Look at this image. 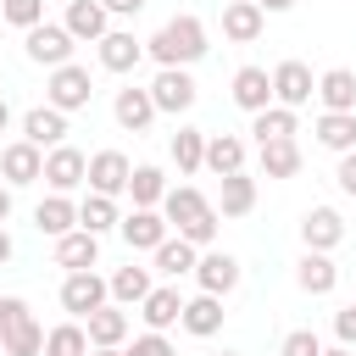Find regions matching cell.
Wrapping results in <instances>:
<instances>
[{"label": "cell", "mask_w": 356, "mask_h": 356, "mask_svg": "<svg viewBox=\"0 0 356 356\" xmlns=\"http://www.w3.org/2000/svg\"><path fill=\"white\" fill-rule=\"evenodd\" d=\"M211 44H206V22L200 17H172V22H161L150 39H145V56H156V67H195L200 56H206Z\"/></svg>", "instance_id": "6da1fadb"}, {"label": "cell", "mask_w": 356, "mask_h": 356, "mask_svg": "<svg viewBox=\"0 0 356 356\" xmlns=\"http://www.w3.org/2000/svg\"><path fill=\"white\" fill-rule=\"evenodd\" d=\"M89 95H95V78H89V67H78V61L56 67L50 83H44V106H56V111H83Z\"/></svg>", "instance_id": "7a4b0ae2"}, {"label": "cell", "mask_w": 356, "mask_h": 356, "mask_svg": "<svg viewBox=\"0 0 356 356\" xmlns=\"http://www.w3.org/2000/svg\"><path fill=\"white\" fill-rule=\"evenodd\" d=\"M61 306L72 312V323H83L89 312H100V306H111V284L89 267V273H67L61 278Z\"/></svg>", "instance_id": "3957f363"}, {"label": "cell", "mask_w": 356, "mask_h": 356, "mask_svg": "<svg viewBox=\"0 0 356 356\" xmlns=\"http://www.w3.org/2000/svg\"><path fill=\"white\" fill-rule=\"evenodd\" d=\"M72 44H78V39H72L61 22H39V28H28V33H22L28 61H39V67H50V72L72 61Z\"/></svg>", "instance_id": "277c9868"}, {"label": "cell", "mask_w": 356, "mask_h": 356, "mask_svg": "<svg viewBox=\"0 0 356 356\" xmlns=\"http://www.w3.org/2000/svg\"><path fill=\"white\" fill-rule=\"evenodd\" d=\"M317 95V78H312V67L306 61H278L273 67V106H289V111H300L306 100Z\"/></svg>", "instance_id": "5b68a950"}, {"label": "cell", "mask_w": 356, "mask_h": 356, "mask_svg": "<svg viewBox=\"0 0 356 356\" xmlns=\"http://www.w3.org/2000/svg\"><path fill=\"white\" fill-rule=\"evenodd\" d=\"M150 100H156V111L184 117V111L195 106V78H189V67H161V72L150 78Z\"/></svg>", "instance_id": "8992f818"}, {"label": "cell", "mask_w": 356, "mask_h": 356, "mask_svg": "<svg viewBox=\"0 0 356 356\" xmlns=\"http://www.w3.org/2000/svg\"><path fill=\"white\" fill-rule=\"evenodd\" d=\"M44 184H50V195H67V189L89 184V156H83V150H72V145L44 150Z\"/></svg>", "instance_id": "52a82bcc"}, {"label": "cell", "mask_w": 356, "mask_h": 356, "mask_svg": "<svg viewBox=\"0 0 356 356\" xmlns=\"http://www.w3.org/2000/svg\"><path fill=\"white\" fill-rule=\"evenodd\" d=\"M167 228H172V222H167L156 206H134V211L122 217V228H117V234L128 239V250H150V256H156V250H161V239H172Z\"/></svg>", "instance_id": "ba28073f"}, {"label": "cell", "mask_w": 356, "mask_h": 356, "mask_svg": "<svg viewBox=\"0 0 356 356\" xmlns=\"http://www.w3.org/2000/svg\"><path fill=\"white\" fill-rule=\"evenodd\" d=\"M0 178H6V189L39 184V178H44V150H39V145H28V139L6 145V150H0Z\"/></svg>", "instance_id": "9c48e42d"}, {"label": "cell", "mask_w": 356, "mask_h": 356, "mask_svg": "<svg viewBox=\"0 0 356 356\" xmlns=\"http://www.w3.org/2000/svg\"><path fill=\"white\" fill-rule=\"evenodd\" d=\"M128 178H134V161L122 156V150H95L89 156V195H122L128 189Z\"/></svg>", "instance_id": "30bf717a"}, {"label": "cell", "mask_w": 356, "mask_h": 356, "mask_svg": "<svg viewBox=\"0 0 356 356\" xmlns=\"http://www.w3.org/2000/svg\"><path fill=\"white\" fill-rule=\"evenodd\" d=\"M239 278H245V273H239V261H234L228 250H206V256L195 261V284H200V295H217V300H222V295L239 289Z\"/></svg>", "instance_id": "8fae6325"}, {"label": "cell", "mask_w": 356, "mask_h": 356, "mask_svg": "<svg viewBox=\"0 0 356 356\" xmlns=\"http://www.w3.org/2000/svg\"><path fill=\"white\" fill-rule=\"evenodd\" d=\"M61 28H67L78 44H100V39L111 33V11H106L100 0H72L67 17H61Z\"/></svg>", "instance_id": "7c38bea8"}, {"label": "cell", "mask_w": 356, "mask_h": 356, "mask_svg": "<svg viewBox=\"0 0 356 356\" xmlns=\"http://www.w3.org/2000/svg\"><path fill=\"white\" fill-rule=\"evenodd\" d=\"M339 239H345V217H339L334 206H312V211L300 217V245H306V250H323V256H328Z\"/></svg>", "instance_id": "4fadbf2b"}, {"label": "cell", "mask_w": 356, "mask_h": 356, "mask_svg": "<svg viewBox=\"0 0 356 356\" xmlns=\"http://www.w3.org/2000/svg\"><path fill=\"white\" fill-rule=\"evenodd\" d=\"M228 95H234V106H239V111H250V117H256V111H267V106H273V72H267V67H239Z\"/></svg>", "instance_id": "5bb4252c"}, {"label": "cell", "mask_w": 356, "mask_h": 356, "mask_svg": "<svg viewBox=\"0 0 356 356\" xmlns=\"http://www.w3.org/2000/svg\"><path fill=\"white\" fill-rule=\"evenodd\" d=\"M139 317H145L150 334H167V328L184 317V295H178V284H156V289L139 300Z\"/></svg>", "instance_id": "9a60e30c"}, {"label": "cell", "mask_w": 356, "mask_h": 356, "mask_svg": "<svg viewBox=\"0 0 356 356\" xmlns=\"http://www.w3.org/2000/svg\"><path fill=\"white\" fill-rule=\"evenodd\" d=\"M261 28H267V11L256 0H228L222 6V39L250 44V39H261Z\"/></svg>", "instance_id": "2e32d148"}, {"label": "cell", "mask_w": 356, "mask_h": 356, "mask_svg": "<svg viewBox=\"0 0 356 356\" xmlns=\"http://www.w3.org/2000/svg\"><path fill=\"white\" fill-rule=\"evenodd\" d=\"M111 117H117V128H128V134H145L150 122H156V100H150V89H117V100H111Z\"/></svg>", "instance_id": "e0dca14e"}, {"label": "cell", "mask_w": 356, "mask_h": 356, "mask_svg": "<svg viewBox=\"0 0 356 356\" xmlns=\"http://www.w3.org/2000/svg\"><path fill=\"white\" fill-rule=\"evenodd\" d=\"M22 139L39 145V150L67 145V111H56V106H33V111L22 117Z\"/></svg>", "instance_id": "ac0fdd59"}, {"label": "cell", "mask_w": 356, "mask_h": 356, "mask_svg": "<svg viewBox=\"0 0 356 356\" xmlns=\"http://www.w3.org/2000/svg\"><path fill=\"white\" fill-rule=\"evenodd\" d=\"M139 61H145V39H134L128 28H111L100 39V67L106 72H134Z\"/></svg>", "instance_id": "d6986e66"}, {"label": "cell", "mask_w": 356, "mask_h": 356, "mask_svg": "<svg viewBox=\"0 0 356 356\" xmlns=\"http://www.w3.org/2000/svg\"><path fill=\"white\" fill-rule=\"evenodd\" d=\"M206 211H211V200H206L195 184H178V189H167V200H161V217H167L178 234H184L189 222H200Z\"/></svg>", "instance_id": "ffe728a7"}, {"label": "cell", "mask_w": 356, "mask_h": 356, "mask_svg": "<svg viewBox=\"0 0 356 356\" xmlns=\"http://www.w3.org/2000/svg\"><path fill=\"white\" fill-rule=\"evenodd\" d=\"M83 328H89V345H95V350H122V339H128V312H122V306H100V312L83 317Z\"/></svg>", "instance_id": "44dd1931"}, {"label": "cell", "mask_w": 356, "mask_h": 356, "mask_svg": "<svg viewBox=\"0 0 356 356\" xmlns=\"http://www.w3.org/2000/svg\"><path fill=\"white\" fill-rule=\"evenodd\" d=\"M33 228L50 234V239H67V234L78 228V206H72L67 195H44V200L33 206Z\"/></svg>", "instance_id": "7402d4cb"}, {"label": "cell", "mask_w": 356, "mask_h": 356, "mask_svg": "<svg viewBox=\"0 0 356 356\" xmlns=\"http://www.w3.org/2000/svg\"><path fill=\"white\" fill-rule=\"evenodd\" d=\"M295 284H300L306 295H334V284H339V267H334V256H323V250H306V256L295 261Z\"/></svg>", "instance_id": "603a6c76"}, {"label": "cell", "mask_w": 356, "mask_h": 356, "mask_svg": "<svg viewBox=\"0 0 356 356\" xmlns=\"http://www.w3.org/2000/svg\"><path fill=\"white\" fill-rule=\"evenodd\" d=\"M317 100H323V111H356V72L350 67H328L317 78Z\"/></svg>", "instance_id": "cb8c5ba5"}, {"label": "cell", "mask_w": 356, "mask_h": 356, "mask_svg": "<svg viewBox=\"0 0 356 356\" xmlns=\"http://www.w3.org/2000/svg\"><path fill=\"white\" fill-rule=\"evenodd\" d=\"M206 167H211L217 178L245 172V139H239V134H206Z\"/></svg>", "instance_id": "d4e9b609"}, {"label": "cell", "mask_w": 356, "mask_h": 356, "mask_svg": "<svg viewBox=\"0 0 356 356\" xmlns=\"http://www.w3.org/2000/svg\"><path fill=\"white\" fill-rule=\"evenodd\" d=\"M95 261H100V239H95V234L72 228L67 239H56V267H67V273H89Z\"/></svg>", "instance_id": "484cf974"}, {"label": "cell", "mask_w": 356, "mask_h": 356, "mask_svg": "<svg viewBox=\"0 0 356 356\" xmlns=\"http://www.w3.org/2000/svg\"><path fill=\"white\" fill-rule=\"evenodd\" d=\"M78 228H83V234H95V239H100V234H111V228H122L117 200H111V195H83V200H78Z\"/></svg>", "instance_id": "4316f807"}, {"label": "cell", "mask_w": 356, "mask_h": 356, "mask_svg": "<svg viewBox=\"0 0 356 356\" xmlns=\"http://www.w3.org/2000/svg\"><path fill=\"white\" fill-rule=\"evenodd\" d=\"M317 145L334 150V156L356 150V111H323L317 117Z\"/></svg>", "instance_id": "83f0119b"}, {"label": "cell", "mask_w": 356, "mask_h": 356, "mask_svg": "<svg viewBox=\"0 0 356 356\" xmlns=\"http://www.w3.org/2000/svg\"><path fill=\"white\" fill-rule=\"evenodd\" d=\"M106 284H111V306H139V300L156 289V284H150V267H134V261L117 267Z\"/></svg>", "instance_id": "f1b7e54d"}, {"label": "cell", "mask_w": 356, "mask_h": 356, "mask_svg": "<svg viewBox=\"0 0 356 356\" xmlns=\"http://www.w3.org/2000/svg\"><path fill=\"white\" fill-rule=\"evenodd\" d=\"M195 339H211L217 328H222V300L217 295H195V300H184V317H178Z\"/></svg>", "instance_id": "f546056e"}, {"label": "cell", "mask_w": 356, "mask_h": 356, "mask_svg": "<svg viewBox=\"0 0 356 356\" xmlns=\"http://www.w3.org/2000/svg\"><path fill=\"white\" fill-rule=\"evenodd\" d=\"M261 156V178H295L300 172V145L295 139H273V145H256Z\"/></svg>", "instance_id": "4dcf8cb0"}, {"label": "cell", "mask_w": 356, "mask_h": 356, "mask_svg": "<svg viewBox=\"0 0 356 356\" xmlns=\"http://www.w3.org/2000/svg\"><path fill=\"white\" fill-rule=\"evenodd\" d=\"M250 206H256V178H250V172L222 178V189H217V211H222V217H245Z\"/></svg>", "instance_id": "1f68e13d"}, {"label": "cell", "mask_w": 356, "mask_h": 356, "mask_svg": "<svg viewBox=\"0 0 356 356\" xmlns=\"http://www.w3.org/2000/svg\"><path fill=\"white\" fill-rule=\"evenodd\" d=\"M250 134H256V145L295 139V111H289V106H267V111H256V117H250Z\"/></svg>", "instance_id": "d6a6232c"}, {"label": "cell", "mask_w": 356, "mask_h": 356, "mask_svg": "<svg viewBox=\"0 0 356 356\" xmlns=\"http://www.w3.org/2000/svg\"><path fill=\"white\" fill-rule=\"evenodd\" d=\"M195 261H200V250L178 234V239H161V250H156V273H167V278H184V273H195Z\"/></svg>", "instance_id": "836d02e7"}, {"label": "cell", "mask_w": 356, "mask_h": 356, "mask_svg": "<svg viewBox=\"0 0 356 356\" xmlns=\"http://www.w3.org/2000/svg\"><path fill=\"white\" fill-rule=\"evenodd\" d=\"M95 345H89V328L83 323H56L50 334H44V356H89Z\"/></svg>", "instance_id": "e575fe53"}, {"label": "cell", "mask_w": 356, "mask_h": 356, "mask_svg": "<svg viewBox=\"0 0 356 356\" xmlns=\"http://www.w3.org/2000/svg\"><path fill=\"white\" fill-rule=\"evenodd\" d=\"M128 195H134V206H161L167 200V172L161 167H134V178H128Z\"/></svg>", "instance_id": "d590c367"}, {"label": "cell", "mask_w": 356, "mask_h": 356, "mask_svg": "<svg viewBox=\"0 0 356 356\" xmlns=\"http://www.w3.org/2000/svg\"><path fill=\"white\" fill-rule=\"evenodd\" d=\"M172 161H178V172H200L206 167V134L200 128H178L172 134Z\"/></svg>", "instance_id": "8d00e7d4"}, {"label": "cell", "mask_w": 356, "mask_h": 356, "mask_svg": "<svg viewBox=\"0 0 356 356\" xmlns=\"http://www.w3.org/2000/svg\"><path fill=\"white\" fill-rule=\"evenodd\" d=\"M0 350H6V356H39V350H44V328L28 317V323H17V328L0 334Z\"/></svg>", "instance_id": "74e56055"}, {"label": "cell", "mask_w": 356, "mask_h": 356, "mask_svg": "<svg viewBox=\"0 0 356 356\" xmlns=\"http://www.w3.org/2000/svg\"><path fill=\"white\" fill-rule=\"evenodd\" d=\"M0 11H6V22L22 28V33L44 22V0H0Z\"/></svg>", "instance_id": "f35d334b"}, {"label": "cell", "mask_w": 356, "mask_h": 356, "mask_svg": "<svg viewBox=\"0 0 356 356\" xmlns=\"http://www.w3.org/2000/svg\"><path fill=\"white\" fill-rule=\"evenodd\" d=\"M278 356H323V339L312 328H289L284 345H278Z\"/></svg>", "instance_id": "ab89813d"}, {"label": "cell", "mask_w": 356, "mask_h": 356, "mask_svg": "<svg viewBox=\"0 0 356 356\" xmlns=\"http://www.w3.org/2000/svg\"><path fill=\"white\" fill-rule=\"evenodd\" d=\"M217 217H222V211H217V206H211V211H206V217H200V222H189V228H184V239H189V245H195V250H206V245H211V239H217V228H222V222H217Z\"/></svg>", "instance_id": "60d3db41"}, {"label": "cell", "mask_w": 356, "mask_h": 356, "mask_svg": "<svg viewBox=\"0 0 356 356\" xmlns=\"http://www.w3.org/2000/svg\"><path fill=\"white\" fill-rule=\"evenodd\" d=\"M122 356H178V350H172V339H167V334H150V328H145Z\"/></svg>", "instance_id": "b9f144b4"}, {"label": "cell", "mask_w": 356, "mask_h": 356, "mask_svg": "<svg viewBox=\"0 0 356 356\" xmlns=\"http://www.w3.org/2000/svg\"><path fill=\"white\" fill-rule=\"evenodd\" d=\"M334 334H339V345H345V350H356V300L334 312Z\"/></svg>", "instance_id": "7bdbcfd3"}, {"label": "cell", "mask_w": 356, "mask_h": 356, "mask_svg": "<svg viewBox=\"0 0 356 356\" xmlns=\"http://www.w3.org/2000/svg\"><path fill=\"white\" fill-rule=\"evenodd\" d=\"M334 184H339L345 195H356V150H345V156H339V167H334Z\"/></svg>", "instance_id": "ee69618b"}, {"label": "cell", "mask_w": 356, "mask_h": 356, "mask_svg": "<svg viewBox=\"0 0 356 356\" xmlns=\"http://www.w3.org/2000/svg\"><path fill=\"white\" fill-rule=\"evenodd\" d=\"M100 6H106L111 17H139V11H145V0H100Z\"/></svg>", "instance_id": "f6af8a7d"}, {"label": "cell", "mask_w": 356, "mask_h": 356, "mask_svg": "<svg viewBox=\"0 0 356 356\" xmlns=\"http://www.w3.org/2000/svg\"><path fill=\"white\" fill-rule=\"evenodd\" d=\"M6 222H11V189L0 184V228H6Z\"/></svg>", "instance_id": "bcb514c9"}, {"label": "cell", "mask_w": 356, "mask_h": 356, "mask_svg": "<svg viewBox=\"0 0 356 356\" xmlns=\"http://www.w3.org/2000/svg\"><path fill=\"white\" fill-rule=\"evenodd\" d=\"M6 261H11V234L0 228V267H6Z\"/></svg>", "instance_id": "7dc6e473"}, {"label": "cell", "mask_w": 356, "mask_h": 356, "mask_svg": "<svg viewBox=\"0 0 356 356\" xmlns=\"http://www.w3.org/2000/svg\"><path fill=\"white\" fill-rule=\"evenodd\" d=\"M256 6H261V11H289L295 0H256Z\"/></svg>", "instance_id": "c3c4849f"}, {"label": "cell", "mask_w": 356, "mask_h": 356, "mask_svg": "<svg viewBox=\"0 0 356 356\" xmlns=\"http://www.w3.org/2000/svg\"><path fill=\"white\" fill-rule=\"evenodd\" d=\"M11 128V106H6V95H0V134Z\"/></svg>", "instance_id": "681fc988"}, {"label": "cell", "mask_w": 356, "mask_h": 356, "mask_svg": "<svg viewBox=\"0 0 356 356\" xmlns=\"http://www.w3.org/2000/svg\"><path fill=\"white\" fill-rule=\"evenodd\" d=\"M323 356H356V350H345V345H339V350H323Z\"/></svg>", "instance_id": "f907efd6"}, {"label": "cell", "mask_w": 356, "mask_h": 356, "mask_svg": "<svg viewBox=\"0 0 356 356\" xmlns=\"http://www.w3.org/2000/svg\"><path fill=\"white\" fill-rule=\"evenodd\" d=\"M89 356H122V350H89Z\"/></svg>", "instance_id": "816d5d0a"}, {"label": "cell", "mask_w": 356, "mask_h": 356, "mask_svg": "<svg viewBox=\"0 0 356 356\" xmlns=\"http://www.w3.org/2000/svg\"><path fill=\"white\" fill-rule=\"evenodd\" d=\"M217 356H239V350H217Z\"/></svg>", "instance_id": "f5cc1de1"}]
</instances>
